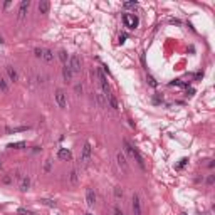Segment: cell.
Returning a JSON list of instances; mask_svg holds the SVG:
<instances>
[{"mask_svg":"<svg viewBox=\"0 0 215 215\" xmlns=\"http://www.w3.org/2000/svg\"><path fill=\"white\" fill-rule=\"evenodd\" d=\"M123 146H124V151H126L129 156H133L134 161H136V165L143 170V172H145V170H146V167H145V160H143V156H141L140 151H138L136 148H134L128 140H123Z\"/></svg>","mask_w":215,"mask_h":215,"instance_id":"cell-1","label":"cell"},{"mask_svg":"<svg viewBox=\"0 0 215 215\" xmlns=\"http://www.w3.org/2000/svg\"><path fill=\"white\" fill-rule=\"evenodd\" d=\"M67 67L72 71V74L81 72V69H82V61H81V57L72 54V56L69 57V61H67Z\"/></svg>","mask_w":215,"mask_h":215,"instance_id":"cell-2","label":"cell"},{"mask_svg":"<svg viewBox=\"0 0 215 215\" xmlns=\"http://www.w3.org/2000/svg\"><path fill=\"white\" fill-rule=\"evenodd\" d=\"M96 74H98V79H99V84H101V88H102V94H104V96L111 94V89H109V82H108L106 72L98 67V69H96Z\"/></svg>","mask_w":215,"mask_h":215,"instance_id":"cell-3","label":"cell"},{"mask_svg":"<svg viewBox=\"0 0 215 215\" xmlns=\"http://www.w3.org/2000/svg\"><path fill=\"white\" fill-rule=\"evenodd\" d=\"M123 24L129 30H134L138 27V24H140V20H138V17L134 13H123Z\"/></svg>","mask_w":215,"mask_h":215,"instance_id":"cell-4","label":"cell"},{"mask_svg":"<svg viewBox=\"0 0 215 215\" xmlns=\"http://www.w3.org/2000/svg\"><path fill=\"white\" fill-rule=\"evenodd\" d=\"M54 98H56L57 106H59L61 109H66V108H67V96H66V92L62 91V89H56Z\"/></svg>","mask_w":215,"mask_h":215,"instance_id":"cell-5","label":"cell"},{"mask_svg":"<svg viewBox=\"0 0 215 215\" xmlns=\"http://www.w3.org/2000/svg\"><path fill=\"white\" fill-rule=\"evenodd\" d=\"M116 161H118V167L123 170L124 173H129V165H128V160H126V156H124V153L118 151V155H116Z\"/></svg>","mask_w":215,"mask_h":215,"instance_id":"cell-6","label":"cell"},{"mask_svg":"<svg viewBox=\"0 0 215 215\" xmlns=\"http://www.w3.org/2000/svg\"><path fill=\"white\" fill-rule=\"evenodd\" d=\"M91 155H92V148H91V143L86 141L82 146V153H81V161L82 163H88L89 160H91Z\"/></svg>","mask_w":215,"mask_h":215,"instance_id":"cell-7","label":"cell"},{"mask_svg":"<svg viewBox=\"0 0 215 215\" xmlns=\"http://www.w3.org/2000/svg\"><path fill=\"white\" fill-rule=\"evenodd\" d=\"M29 7H30V0H22V2H20V7H19V13H17V19H19V20L24 19L27 10H29Z\"/></svg>","mask_w":215,"mask_h":215,"instance_id":"cell-8","label":"cell"},{"mask_svg":"<svg viewBox=\"0 0 215 215\" xmlns=\"http://www.w3.org/2000/svg\"><path fill=\"white\" fill-rule=\"evenodd\" d=\"M57 158L64 160V161H69V160H72V153H71V150H67V148H59V151H57Z\"/></svg>","mask_w":215,"mask_h":215,"instance_id":"cell-9","label":"cell"},{"mask_svg":"<svg viewBox=\"0 0 215 215\" xmlns=\"http://www.w3.org/2000/svg\"><path fill=\"white\" fill-rule=\"evenodd\" d=\"M86 203H88V207H94L96 205V193H94L92 188L86 190Z\"/></svg>","mask_w":215,"mask_h":215,"instance_id":"cell-10","label":"cell"},{"mask_svg":"<svg viewBox=\"0 0 215 215\" xmlns=\"http://www.w3.org/2000/svg\"><path fill=\"white\" fill-rule=\"evenodd\" d=\"M5 72H7L8 79H10L12 82H17V81H19V72H17V69H15V67L7 66V67H5Z\"/></svg>","mask_w":215,"mask_h":215,"instance_id":"cell-11","label":"cell"},{"mask_svg":"<svg viewBox=\"0 0 215 215\" xmlns=\"http://www.w3.org/2000/svg\"><path fill=\"white\" fill-rule=\"evenodd\" d=\"M133 212H134V215H141V202L136 193L133 195Z\"/></svg>","mask_w":215,"mask_h":215,"instance_id":"cell-12","label":"cell"},{"mask_svg":"<svg viewBox=\"0 0 215 215\" xmlns=\"http://www.w3.org/2000/svg\"><path fill=\"white\" fill-rule=\"evenodd\" d=\"M106 101L109 102V108H113L114 111H118V109H119V102H118V99H116V98L113 96V92L106 96Z\"/></svg>","mask_w":215,"mask_h":215,"instance_id":"cell-13","label":"cell"},{"mask_svg":"<svg viewBox=\"0 0 215 215\" xmlns=\"http://www.w3.org/2000/svg\"><path fill=\"white\" fill-rule=\"evenodd\" d=\"M49 8H51V2H49V0H40L39 2V12L40 13H49Z\"/></svg>","mask_w":215,"mask_h":215,"instance_id":"cell-14","label":"cell"},{"mask_svg":"<svg viewBox=\"0 0 215 215\" xmlns=\"http://www.w3.org/2000/svg\"><path fill=\"white\" fill-rule=\"evenodd\" d=\"M19 188H20L22 192H27V190H29V188H30V178H29V177H22Z\"/></svg>","mask_w":215,"mask_h":215,"instance_id":"cell-15","label":"cell"},{"mask_svg":"<svg viewBox=\"0 0 215 215\" xmlns=\"http://www.w3.org/2000/svg\"><path fill=\"white\" fill-rule=\"evenodd\" d=\"M42 59H44V62H52L54 61V52L51 51V49H44Z\"/></svg>","mask_w":215,"mask_h":215,"instance_id":"cell-16","label":"cell"},{"mask_svg":"<svg viewBox=\"0 0 215 215\" xmlns=\"http://www.w3.org/2000/svg\"><path fill=\"white\" fill-rule=\"evenodd\" d=\"M62 76H64L66 82H71V81H72V71H71L67 66H64V69H62Z\"/></svg>","mask_w":215,"mask_h":215,"instance_id":"cell-17","label":"cell"},{"mask_svg":"<svg viewBox=\"0 0 215 215\" xmlns=\"http://www.w3.org/2000/svg\"><path fill=\"white\" fill-rule=\"evenodd\" d=\"M8 148H12V150H22V148H25V143L24 141H17V143H10Z\"/></svg>","mask_w":215,"mask_h":215,"instance_id":"cell-18","label":"cell"},{"mask_svg":"<svg viewBox=\"0 0 215 215\" xmlns=\"http://www.w3.org/2000/svg\"><path fill=\"white\" fill-rule=\"evenodd\" d=\"M0 91L2 92H8V84L3 78H0Z\"/></svg>","mask_w":215,"mask_h":215,"instance_id":"cell-19","label":"cell"},{"mask_svg":"<svg viewBox=\"0 0 215 215\" xmlns=\"http://www.w3.org/2000/svg\"><path fill=\"white\" fill-rule=\"evenodd\" d=\"M59 59L62 61V64H64V66H67V61H69V59H67V52L66 51H59Z\"/></svg>","mask_w":215,"mask_h":215,"instance_id":"cell-20","label":"cell"},{"mask_svg":"<svg viewBox=\"0 0 215 215\" xmlns=\"http://www.w3.org/2000/svg\"><path fill=\"white\" fill-rule=\"evenodd\" d=\"M27 126H20V128H7V133H19V131H27Z\"/></svg>","mask_w":215,"mask_h":215,"instance_id":"cell-21","label":"cell"},{"mask_svg":"<svg viewBox=\"0 0 215 215\" xmlns=\"http://www.w3.org/2000/svg\"><path fill=\"white\" fill-rule=\"evenodd\" d=\"M69 180H71V183H78V172L76 170H72L69 173Z\"/></svg>","mask_w":215,"mask_h":215,"instance_id":"cell-22","label":"cell"},{"mask_svg":"<svg viewBox=\"0 0 215 215\" xmlns=\"http://www.w3.org/2000/svg\"><path fill=\"white\" fill-rule=\"evenodd\" d=\"M114 195H116V198H123V195H124L123 188H121V187H116V188H114Z\"/></svg>","mask_w":215,"mask_h":215,"instance_id":"cell-23","label":"cell"},{"mask_svg":"<svg viewBox=\"0 0 215 215\" xmlns=\"http://www.w3.org/2000/svg\"><path fill=\"white\" fill-rule=\"evenodd\" d=\"M40 202H42L44 205H47V207H56V202H54V200H49V198H42Z\"/></svg>","mask_w":215,"mask_h":215,"instance_id":"cell-24","label":"cell"},{"mask_svg":"<svg viewBox=\"0 0 215 215\" xmlns=\"http://www.w3.org/2000/svg\"><path fill=\"white\" fill-rule=\"evenodd\" d=\"M136 5H138L136 2H124V3H123V7H124V8H134Z\"/></svg>","mask_w":215,"mask_h":215,"instance_id":"cell-25","label":"cell"},{"mask_svg":"<svg viewBox=\"0 0 215 215\" xmlns=\"http://www.w3.org/2000/svg\"><path fill=\"white\" fill-rule=\"evenodd\" d=\"M17 213H19V215H34L30 210H25V208H19V210H17Z\"/></svg>","mask_w":215,"mask_h":215,"instance_id":"cell-26","label":"cell"},{"mask_svg":"<svg viewBox=\"0 0 215 215\" xmlns=\"http://www.w3.org/2000/svg\"><path fill=\"white\" fill-rule=\"evenodd\" d=\"M34 54H35V56H37V57H42V54H44V49H40V47H35V49H34Z\"/></svg>","mask_w":215,"mask_h":215,"instance_id":"cell-27","label":"cell"},{"mask_svg":"<svg viewBox=\"0 0 215 215\" xmlns=\"http://www.w3.org/2000/svg\"><path fill=\"white\" fill-rule=\"evenodd\" d=\"M113 213H114V215H124L123 210H121L119 207H114V208H113Z\"/></svg>","mask_w":215,"mask_h":215,"instance_id":"cell-28","label":"cell"},{"mask_svg":"<svg viewBox=\"0 0 215 215\" xmlns=\"http://www.w3.org/2000/svg\"><path fill=\"white\" fill-rule=\"evenodd\" d=\"M148 81H150V84H151V86H153V88L156 86V81H155L153 78H151V76H148Z\"/></svg>","mask_w":215,"mask_h":215,"instance_id":"cell-29","label":"cell"},{"mask_svg":"<svg viewBox=\"0 0 215 215\" xmlns=\"http://www.w3.org/2000/svg\"><path fill=\"white\" fill-rule=\"evenodd\" d=\"M44 170H46V172H51V160H47V163H46V167H44Z\"/></svg>","mask_w":215,"mask_h":215,"instance_id":"cell-30","label":"cell"},{"mask_svg":"<svg viewBox=\"0 0 215 215\" xmlns=\"http://www.w3.org/2000/svg\"><path fill=\"white\" fill-rule=\"evenodd\" d=\"M187 161H188L187 158H183V160L180 161V165H178V168H183V167H185V165H187Z\"/></svg>","mask_w":215,"mask_h":215,"instance_id":"cell-31","label":"cell"},{"mask_svg":"<svg viewBox=\"0 0 215 215\" xmlns=\"http://www.w3.org/2000/svg\"><path fill=\"white\" fill-rule=\"evenodd\" d=\"M207 183H208V185H212V183H213V175H210V177L207 178Z\"/></svg>","mask_w":215,"mask_h":215,"instance_id":"cell-32","label":"cell"},{"mask_svg":"<svg viewBox=\"0 0 215 215\" xmlns=\"http://www.w3.org/2000/svg\"><path fill=\"white\" fill-rule=\"evenodd\" d=\"M3 182H5V183H10L12 178H10V177H5V178H3Z\"/></svg>","mask_w":215,"mask_h":215,"instance_id":"cell-33","label":"cell"},{"mask_svg":"<svg viewBox=\"0 0 215 215\" xmlns=\"http://www.w3.org/2000/svg\"><path fill=\"white\" fill-rule=\"evenodd\" d=\"M124 39H126V35H119V42H121V44L124 42Z\"/></svg>","mask_w":215,"mask_h":215,"instance_id":"cell-34","label":"cell"},{"mask_svg":"<svg viewBox=\"0 0 215 215\" xmlns=\"http://www.w3.org/2000/svg\"><path fill=\"white\" fill-rule=\"evenodd\" d=\"M84 215H92V213H89V212H86V213H84Z\"/></svg>","mask_w":215,"mask_h":215,"instance_id":"cell-35","label":"cell"},{"mask_svg":"<svg viewBox=\"0 0 215 215\" xmlns=\"http://www.w3.org/2000/svg\"><path fill=\"white\" fill-rule=\"evenodd\" d=\"M0 168H2V161H0Z\"/></svg>","mask_w":215,"mask_h":215,"instance_id":"cell-36","label":"cell"},{"mask_svg":"<svg viewBox=\"0 0 215 215\" xmlns=\"http://www.w3.org/2000/svg\"><path fill=\"white\" fill-rule=\"evenodd\" d=\"M182 215H187V213H182Z\"/></svg>","mask_w":215,"mask_h":215,"instance_id":"cell-37","label":"cell"}]
</instances>
